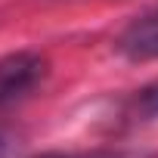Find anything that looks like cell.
<instances>
[{"label":"cell","instance_id":"5b68a950","mask_svg":"<svg viewBox=\"0 0 158 158\" xmlns=\"http://www.w3.org/2000/svg\"><path fill=\"white\" fill-rule=\"evenodd\" d=\"M44 158H71V155H44Z\"/></svg>","mask_w":158,"mask_h":158},{"label":"cell","instance_id":"277c9868","mask_svg":"<svg viewBox=\"0 0 158 158\" xmlns=\"http://www.w3.org/2000/svg\"><path fill=\"white\" fill-rule=\"evenodd\" d=\"M13 149H16L13 136H6V133H0V158H10V155H13Z\"/></svg>","mask_w":158,"mask_h":158},{"label":"cell","instance_id":"6da1fadb","mask_svg":"<svg viewBox=\"0 0 158 158\" xmlns=\"http://www.w3.org/2000/svg\"><path fill=\"white\" fill-rule=\"evenodd\" d=\"M50 74V62L37 50H16L0 56V112L25 102Z\"/></svg>","mask_w":158,"mask_h":158},{"label":"cell","instance_id":"3957f363","mask_svg":"<svg viewBox=\"0 0 158 158\" xmlns=\"http://www.w3.org/2000/svg\"><path fill=\"white\" fill-rule=\"evenodd\" d=\"M136 109H139L143 115H158V81L149 84L146 90H139V96H136Z\"/></svg>","mask_w":158,"mask_h":158},{"label":"cell","instance_id":"7a4b0ae2","mask_svg":"<svg viewBox=\"0 0 158 158\" xmlns=\"http://www.w3.org/2000/svg\"><path fill=\"white\" fill-rule=\"evenodd\" d=\"M118 50L127 56V59H158V10L155 13H146L139 19H133L121 37H118Z\"/></svg>","mask_w":158,"mask_h":158}]
</instances>
